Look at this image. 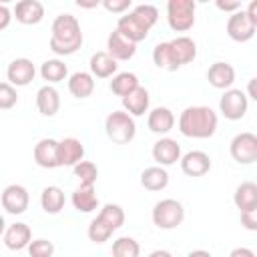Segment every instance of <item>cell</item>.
I'll list each match as a JSON object with an SVG mask.
<instances>
[{
    "instance_id": "6da1fadb",
    "label": "cell",
    "mask_w": 257,
    "mask_h": 257,
    "mask_svg": "<svg viewBox=\"0 0 257 257\" xmlns=\"http://www.w3.org/2000/svg\"><path fill=\"white\" fill-rule=\"evenodd\" d=\"M50 40L48 46L58 56H70L82 46V30L80 22L72 14H58L50 28Z\"/></svg>"
},
{
    "instance_id": "7a4b0ae2",
    "label": "cell",
    "mask_w": 257,
    "mask_h": 257,
    "mask_svg": "<svg viewBox=\"0 0 257 257\" xmlns=\"http://www.w3.org/2000/svg\"><path fill=\"white\" fill-rule=\"evenodd\" d=\"M217 112L211 106H187L179 116V131L189 139H209L217 131Z\"/></svg>"
},
{
    "instance_id": "3957f363",
    "label": "cell",
    "mask_w": 257,
    "mask_h": 257,
    "mask_svg": "<svg viewBox=\"0 0 257 257\" xmlns=\"http://www.w3.org/2000/svg\"><path fill=\"white\" fill-rule=\"evenodd\" d=\"M104 133L112 143L128 145L137 135L135 116H131L126 110H112L104 120Z\"/></svg>"
},
{
    "instance_id": "277c9868",
    "label": "cell",
    "mask_w": 257,
    "mask_h": 257,
    "mask_svg": "<svg viewBox=\"0 0 257 257\" xmlns=\"http://www.w3.org/2000/svg\"><path fill=\"white\" fill-rule=\"evenodd\" d=\"M151 217L159 229H177L185 221V207L177 199H161L155 203Z\"/></svg>"
},
{
    "instance_id": "5b68a950",
    "label": "cell",
    "mask_w": 257,
    "mask_h": 257,
    "mask_svg": "<svg viewBox=\"0 0 257 257\" xmlns=\"http://www.w3.org/2000/svg\"><path fill=\"white\" fill-rule=\"evenodd\" d=\"M195 0H169L167 2V22L175 32H187L195 24Z\"/></svg>"
},
{
    "instance_id": "8992f818",
    "label": "cell",
    "mask_w": 257,
    "mask_h": 257,
    "mask_svg": "<svg viewBox=\"0 0 257 257\" xmlns=\"http://www.w3.org/2000/svg\"><path fill=\"white\" fill-rule=\"evenodd\" d=\"M229 153L235 163L251 165L257 163V135L253 133H239L229 143Z\"/></svg>"
},
{
    "instance_id": "52a82bcc",
    "label": "cell",
    "mask_w": 257,
    "mask_h": 257,
    "mask_svg": "<svg viewBox=\"0 0 257 257\" xmlns=\"http://www.w3.org/2000/svg\"><path fill=\"white\" fill-rule=\"evenodd\" d=\"M247 106H249V96L239 88H229L219 98V112L227 120H241L247 112Z\"/></svg>"
},
{
    "instance_id": "ba28073f",
    "label": "cell",
    "mask_w": 257,
    "mask_h": 257,
    "mask_svg": "<svg viewBox=\"0 0 257 257\" xmlns=\"http://www.w3.org/2000/svg\"><path fill=\"white\" fill-rule=\"evenodd\" d=\"M257 26L251 22V18L247 16V12L241 8L239 12L231 14L227 20V36L235 42H247L255 36Z\"/></svg>"
},
{
    "instance_id": "9c48e42d",
    "label": "cell",
    "mask_w": 257,
    "mask_h": 257,
    "mask_svg": "<svg viewBox=\"0 0 257 257\" xmlns=\"http://www.w3.org/2000/svg\"><path fill=\"white\" fill-rule=\"evenodd\" d=\"M30 203V195L26 191V187L12 183L8 187H4L2 191V207L8 215H22L28 209Z\"/></svg>"
},
{
    "instance_id": "30bf717a",
    "label": "cell",
    "mask_w": 257,
    "mask_h": 257,
    "mask_svg": "<svg viewBox=\"0 0 257 257\" xmlns=\"http://www.w3.org/2000/svg\"><path fill=\"white\" fill-rule=\"evenodd\" d=\"M36 76V66L30 58H14L6 68V78L12 86H28Z\"/></svg>"
},
{
    "instance_id": "8fae6325",
    "label": "cell",
    "mask_w": 257,
    "mask_h": 257,
    "mask_svg": "<svg viewBox=\"0 0 257 257\" xmlns=\"http://www.w3.org/2000/svg\"><path fill=\"white\" fill-rule=\"evenodd\" d=\"M58 143L56 139H40L36 145H34V151H32V157H34V163L42 169H56L60 167L58 163Z\"/></svg>"
},
{
    "instance_id": "7c38bea8",
    "label": "cell",
    "mask_w": 257,
    "mask_h": 257,
    "mask_svg": "<svg viewBox=\"0 0 257 257\" xmlns=\"http://www.w3.org/2000/svg\"><path fill=\"white\" fill-rule=\"evenodd\" d=\"M153 159L157 161L159 167H171L177 161H181V145L175 139L163 137L153 145Z\"/></svg>"
},
{
    "instance_id": "4fadbf2b",
    "label": "cell",
    "mask_w": 257,
    "mask_h": 257,
    "mask_svg": "<svg viewBox=\"0 0 257 257\" xmlns=\"http://www.w3.org/2000/svg\"><path fill=\"white\" fill-rule=\"evenodd\" d=\"M181 171L187 177H203L211 171V157L205 151H189L181 157Z\"/></svg>"
},
{
    "instance_id": "5bb4252c",
    "label": "cell",
    "mask_w": 257,
    "mask_h": 257,
    "mask_svg": "<svg viewBox=\"0 0 257 257\" xmlns=\"http://www.w3.org/2000/svg\"><path fill=\"white\" fill-rule=\"evenodd\" d=\"M106 52L118 62V60H131L137 54V44L124 38L116 28L106 38Z\"/></svg>"
},
{
    "instance_id": "9a60e30c",
    "label": "cell",
    "mask_w": 257,
    "mask_h": 257,
    "mask_svg": "<svg viewBox=\"0 0 257 257\" xmlns=\"http://www.w3.org/2000/svg\"><path fill=\"white\" fill-rule=\"evenodd\" d=\"M2 239H4V245L8 249H12V251L28 249V245L32 243V231H30V227L26 223L16 221V223H12V225L6 227Z\"/></svg>"
},
{
    "instance_id": "2e32d148",
    "label": "cell",
    "mask_w": 257,
    "mask_h": 257,
    "mask_svg": "<svg viewBox=\"0 0 257 257\" xmlns=\"http://www.w3.org/2000/svg\"><path fill=\"white\" fill-rule=\"evenodd\" d=\"M207 80L213 88H219V90H229L235 82V68L229 64V62H213L207 70Z\"/></svg>"
},
{
    "instance_id": "e0dca14e",
    "label": "cell",
    "mask_w": 257,
    "mask_h": 257,
    "mask_svg": "<svg viewBox=\"0 0 257 257\" xmlns=\"http://www.w3.org/2000/svg\"><path fill=\"white\" fill-rule=\"evenodd\" d=\"M84 159V145L74 139L66 137L58 143V163L60 167H76Z\"/></svg>"
},
{
    "instance_id": "ac0fdd59",
    "label": "cell",
    "mask_w": 257,
    "mask_h": 257,
    "mask_svg": "<svg viewBox=\"0 0 257 257\" xmlns=\"http://www.w3.org/2000/svg\"><path fill=\"white\" fill-rule=\"evenodd\" d=\"M88 68H90V74L94 78H112L114 74H118L116 72L118 64H116V60L106 50L94 52L90 56V60H88Z\"/></svg>"
},
{
    "instance_id": "d6986e66",
    "label": "cell",
    "mask_w": 257,
    "mask_h": 257,
    "mask_svg": "<svg viewBox=\"0 0 257 257\" xmlns=\"http://www.w3.org/2000/svg\"><path fill=\"white\" fill-rule=\"evenodd\" d=\"M14 16L20 24H38L44 18V6L38 0H20L14 6Z\"/></svg>"
},
{
    "instance_id": "ffe728a7",
    "label": "cell",
    "mask_w": 257,
    "mask_h": 257,
    "mask_svg": "<svg viewBox=\"0 0 257 257\" xmlns=\"http://www.w3.org/2000/svg\"><path fill=\"white\" fill-rule=\"evenodd\" d=\"M116 30H118L124 38H128L131 42H135V44L143 42V40L149 36V28H147V26H143V24L135 18V14H133V12L122 14V16L118 18V22H116Z\"/></svg>"
},
{
    "instance_id": "44dd1931",
    "label": "cell",
    "mask_w": 257,
    "mask_h": 257,
    "mask_svg": "<svg viewBox=\"0 0 257 257\" xmlns=\"http://www.w3.org/2000/svg\"><path fill=\"white\" fill-rule=\"evenodd\" d=\"M36 108L42 116H54L60 108V94L52 84H44L36 92Z\"/></svg>"
},
{
    "instance_id": "7402d4cb",
    "label": "cell",
    "mask_w": 257,
    "mask_h": 257,
    "mask_svg": "<svg viewBox=\"0 0 257 257\" xmlns=\"http://www.w3.org/2000/svg\"><path fill=\"white\" fill-rule=\"evenodd\" d=\"M147 124H149V131L155 135H167L175 126V114L167 106H155L149 112Z\"/></svg>"
},
{
    "instance_id": "603a6c76",
    "label": "cell",
    "mask_w": 257,
    "mask_h": 257,
    "mask_svg": "<svg viewBox=\"0 0 257 257\" xmlns=\"http://www.w3.org/2000/svg\"><path fill=\"white\" fill-rule=\"evenodd\" d=\"M233 203L239 209V213L257 209V183L253 181L241 183L233 193Z\"/></svg>"
},
{
    "instance_id": "cb8c5ba5",
    "label": "cell",
    "mask_w": 257,
    "mask_h": 257,
    "mask_svg": "<svg viewBox=\"0 0 257 257\" xmlns=\"http://www.w3.org/2000/svg\"><path fill=\"white\" fill-rule=\"evenodd\" d=\"M70 201L78 213H92L98 207V197H96L94 185H80L78 189H74Z\"/></svg>"
},
{
    "instance_id": "d4e9b609",
    "label": "cell",
    "mask_w": 257,
    "mask_h": 257,
    "mask_svg": "<svg viewBox=\"0 0 257 257\" xmlns=\"http://www.w3.org/2000/svg\"><path fill=\"white\" fill-rule=\"evenodd\" d=\"M68 92L74 98H88L94 92V76L90 72H74L68 76Z\"/></svg>"
},
{
    "instance_id": "484cf974",
    "label": "cell",
    "mask_w": 257,
    "mask_h": 257,
    "mask_svg": "<svg viewBox=\"0 0 257 257\" xmlns=\"http://www.w3.org/2000/svg\"><path fill=\"white\" fill-rule=\"evenodd\" d=\"M149 102H151L149 90H147L145 86H139L135 92H131L128 96L122 98V108H124L131 116H143V114L149 110Z\"/></svg>"
},
{
    "instance_id": "4316f807",
    "label": "cell",
    "mask_w": 257,
    "mask_h": 257,
    "mask_svg": "<svg viewBox=\"0 0 257 257\" xmlns=\"http://www.w3.org/2000/svg\"><path fill=\"white\" fill-rule=\"evenodd\" d=\"M141 185L147 189V191H163L167 185H169V173L165 167H147L143 173H141Z\"/></svg>"
},
{
    "instance_id": "83f0119b",
    "label": "cell",
    "mask_w": 257,
    "mask_h": 257,
    "mask_svg": "<svg viewBox=\"0 0 257 257\" xmlns=\"http://www.w3.org/2000/svg\"><path fill=\"white\" fill-rule=\"evenodd\" d=\"M64 193L60 187L56 185H48L42 189L40 193V205H42V211L48 213V215H56L64 209Z\"/></svg>"
},
{
    "instance_id": "f1b7e54d",
    "label": "cell",
    "mask_w": 257,
    "mask_h": 257,
    "mask_svg": "<svg viewBox=\"0 0 257 257\" xmlns=\"http://www.w3.org/2000/svg\"><path fill=\"white\" fill-rule=\"evenodd\" d=\"M169 42H171V48H173V54H175L179 66L189 64V62L195 60V56H197V44H195L193 38H189V36H177V38H173Z\"/></svg>"
},
{
    "instance_id": "f546056e",
    "label": "cell",
    "mask_w": 257,
    "mask_h": 257,
    "mask_svg": "<svg viewBox=\"0 0 257 257\" xmlns=\"http://www.w3.org/2000/svg\"><path fill=\"white\" fill-rule=\"evenodd\" d=\"M139 86H141L139 84V76L135 72H118V74L112 76V80L108 84L110 92L116 94V96H120V98H124L131 92H135Z\"/></svg>"
},
{
    "instance_id": "4dcf8cb0",
    "label": "cell",
    "mask_w": 257,
    "mask_h": 257,
    "mask_svg": "<svg viewBox=\"0 0 257 257\" xmlns=\"http://www.w3.org/2000/svg\"><path fill=\"white\" fill-rule=\"evenodd\" d=\"M153 62L157 64V68L167 70V72H175L177 68H181L177 58H175V54H173L171 42H159L153 48Z\"/></svg>"
},
{
    "instance_id": "1f68e13d",
    "label": "cell",
    "mask_w": 257,
    "mask_h": 257,
    "mask_svg": "<svg viewBox=\"0 0 257 257\" xmlns=\"http://www.w3.org/2000/svg\"><path fill=\"white\" fill-rule=\"evenodd\" d=\"M40 76L42 80H46L48 84H56V82H62L66 76H68V68L62 60L58 58H48L40 64Z\"/></svg>"
},
{
    "instance_id": "d6a6232c",
    "label": "cell",
    "mask_w": 257,
    "mask_h": 257,
    "mask_svg": "<svg viewBox=\"0 0 257 257\" xmlns=\"http://www.w3.org/2000/svg\"><path fill=\"white\" fill-rule=\"evenodd\" d=\"M98 217H100L106 225H110L114 231L124 225V211H122V207L116 205V203H106V205H102V209L98 211Z\"/></svg>"
},
{
    "instance_id": "836d02e7",
    "label": "cell",
    "mask_w": 257,
    "mask_h": 257,
    "mask_svg": "<svg viewBox=\"0 0 257 257\" xmlns=\"http://www.w3.org/2000/svg\"><path fill=\"white\" fill-rule=\"evenodd\" d=\"M112 233H114V229L110 227V225H106L98 215H96V219H92L90 221V225H88V231H86V235H88V239L92 241V243H104V241H108L110 237H112Z\"/></svg>"
},
{
    "instance_id": "e575fe53",
    "label": "cell",
    "mask_w": 257,
    "mask_h": 257,
    "mask_svg": "<svg viewBox=\"0 0 257 257\" xmlns=\"http://www.w3.org/2000/svg\"><path fill=\"white\" fill-rule=\"evenodd\" d=\"M141 245L133 237H118L112 243V257H139Z\"/></svg>"
},
{
    "instance_id": "d590c367",
    "label": "cell",
    "mask_w": 257,
    "mask_h": 257,
    "mask_svg": "<svg viewBox=\"0 0 257 257\" xmlns=\"http://www.w3.org/2000/svg\"><path fill=\"white\" fill-rule=\"evenodd\" d=\"M133 14H135V18L143 24V26H147L149 30L157 24V20H159V10L153 6V4H137L135 8H133Z\"/></svg>"
},
{
    "instance_id": "8d00e7d4",
    "label": "cell",
    "mask_w": 257,
    "mask_h": 257,
    "mask_svg": "<svg viewBox=\"0 0 257 257\" xmlns=\"http://www.w3.org/2000/svg\"><path fill=\"white\" fill-rule=\"evenodd\" d=\"M74 171V177L80 181V185H94L96 183V177H98V169L94 163L90 161H80L76 167H72Z\"/></svg>"
},
{
    "instance_id": "74e56055",
    "label": "cell",
    "mask_w": 257,
    "mask_h": 257,
    "mask_svg": "<svg viewBox=\"0 0 257 257\" xmlns=\"http://www.w3.org/2000/svg\"><path fill=\"white\" fill-rule=\"evenodd\" d=\"M28 255L30 257H52L54 245L48 239H32V243L28 245Z\"/></svg>"
},
{
    "instance_id": "f35d334b",
    "label": "cell",
    "mask_w": 257,
    "mask_h": 257,
    "mask_svg": "<svg viewBox=\"0 0 257 257\" xmlns=\"http://www.w3.org/2000/svg\"><path fill=\"white\" fill-rule=\"evenodd\" d=\"M18 102V94H16V88L6 80L0 84V108L2 110H8L12 108L14 104Z\"/></svg>"
},
{
    "instance_id": "ab89813d",
    "label": "cell",
    "mask_w": 257,
    "mask_h": 257,
    "mask_svg": "<svg viewBox=\"0 0 257 257\" xmlns=\"http://www.w3.org/2000/svg\"><path fill=\"white\" fill-rule=\"evenodd\" d=\"M131 6H133L131 0H104V2H102V8L108 10V12H112V14H122V12H126Z\"/></svg>"
},
{
    "instance_id": "60d3db41",
    "label": "cell",
    "mask_w": 257,
    "mask_h": 257,
    "mask_svg": "<svg viewBox=\"0 0 257 257\" xmlns=\"http://www.w3.org/2000/svg\"><path fill=\"white\" fill-rule=\"evenodd\" d=\"M241 225H243L247 231H257V209L241 213Z\"/></svg>"
},
{
    "instance_id": "b9f144b4",
    "label": "cell",
    "mask_w": 257,
    "mask_h": 257,
    "mask_svg": "<svg viewBox=\"0 0 257 257\" xmlns=\"http://www.w3.org/2000/svg\"><path fill=\"white\" fill-rule=\"evenodd\" d=\"M215 6H217L221 12H231V14H235V12L241 10V2H223V0H217Z\"/></svg>"
},
{
    "instance_id": "7bdbcfd3",
    "label": "cell",
    "mask_w": 257,
    "mask_h": 257,
    "mask_svg": "<svg viewBox=\"0 0 257 257\" xmlns=\"http://www.w3.org/2000/svg\"><path fill=\"white\" fill-rule=\"evenodd\" d=\"M10 8L6 6V4H0V30H4V28H8V24H10Z\"/></svg>"
},
{
    "instance_id": "ee69618b",
    "label": "cell",
    "mask_w": 257,
    "mask_h": 257,
    "mask_svg": "<svg viewBox=\"0 0 257 257\" xmlns=\"http://www.w3.org/2000/svg\"><path fill=\"white\" fill-rule=\"evenodd\" d=\"M229 257H255V253H253L249 247H235V249L229 253Z\"/></svg>"
},
{
    "instance_id": "f6af8a7d",
    "label": "cell",
    "mask_w": 257,
    "mask_h": 257,
    "mask_svg": "<svg viewBox=\"0 0 257 257\" xmlns=\"http://www.w3.org/2000/svg\"><path fill=\"white\" fill-rule=\"evenodd\" d=\"M247 96L257 102V76H253V78L247 82Z\"/></svg>"
},
{
    "instance_id": "bcb514c9",
    "label": "cell",
    "mask_w": 257,
    "mask_h": 257,
    "mask_svg": "<svg viewBox=\"0 0 257 257\" xmlns=\"http://www.w3.org/2000/svg\"><path fill=\"white\" fill-rule=\"evenodd\" d=\"M245 12H247V16L251 18V22L257 26V0H253V2H249V6L245 8Z\"/></svg>"
},
{
    "instance_id": "7dc6e473",
    "label": "cell",
    "mask_w": 257,
    "mask_h": 257,
    "mask_svg": "<svg viewBox=\"0 0 257 257\" xmlns=\"http://www.w3.org/2000/svg\"><path fill=\"white\" fill-rule=\"evenodd\" d=\"M187 257H213L209 251H205V249H195V251H191Z\"/></svg>"
},
{
    "instance_id": "c3c4849f",
    "label": "cell",
    "mask_w": 257,
    "mask_h": 257,
    "mask_svg": "<svg viewBox=\"0 0 257 257\" xmlns=\"http://www.w3.org/2000/svg\"><path fill=\"white\" fill-rule=\"evenodd\" d=\"M149 257H173V255L167 249H155V251L149 253Z\"/></svg>"
},
{
    "instance_id": "681fc988",
    "label": "cell",
    "mask_w": 257,
    "mask_h": 257,
    "mask_svg": "<svg viewBox=\"0 0 257 257\" xmlns=\"http://www.w3.org/2000/svg\"><path fill=\"white\" fill-rule=\"evenodd\" d=\"M76 6H80V8H96L98 6V0H94V2H76Z\"/></svg>"
}]
</instances>
